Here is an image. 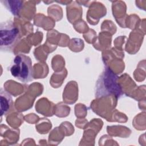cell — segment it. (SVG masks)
<instances>
[{"label": "cell", "mask_w": 146, "mask_h": 146, "mask_svg": "<svg viewBox=\"0 0 146 146\" xmlns=\"http://www.w3.org/2000/svg\"><path fill=\"white\" fill-rule=\"evenodd\" d=\"M1 2H5V5H4L14 15H17L19 14L21 8L22 6V3L23 2V1H13L14 4H12L11 1H1Z\"/></svg>", "instance_id": "5b68a950"}, {"label": "cell", "mask_w": 146, "mask_h": 146, "mask_svg": "<svg viewBox=\"0 0 146 146\" xmlns=\"http://www.w3.org/2000/svg\"><path fill=\"white\" fill-rule=\"evenodd\" d=\"M11 74L18 80L27 83L33 80V68L31 58L22 54L17 55L9 66Z\"/></svg>", "instance_id": "6da1fadb"}, {"label": "cell", "mask_w": 146, "mask_h": 146, "mask_svg": "<svg viewBox=\"0 0 146 146\" xmlns=\"http://www.w3.org/2000/svg\"><path fill=\"white\" fill-rule=\"evenodd\" d=\"M20 39L18 28L11 21L0 24V50L3 52L11 51Z\"/></svg>", "instance_id": "3957f363"}, {"label": "cell", "mask_w": 146, "mask_h": 146, "mask_svg": "<svg viewBox=\"0 0 146 146\" xmlns=\"http://www.w3.org/2000/svg\"><path fill=\"white\" fill-rule=\"evenodd\" d=\"M1 101V116L6 115L11 110L13 104V99L11 95L2 88L0 90Z\"/></svg>", "instance_id": "277c9868"}, {"label": "cell", "mask_w": 146, "mask_h": 146, "mask_svg": "<svg viewBox=\"0 0 146 146\" xmlns=\"http://www.w3.org/2000/svg\"><path fill=\"white\" fill-rule=\"evenodd\" d=\"M117 79V76L110 68H106L97 82L96 96L100 98L115 94L117 98L121 96V90Z\"/></svg>", "instance_id": "7a4b0ae2"}]
</instances>
